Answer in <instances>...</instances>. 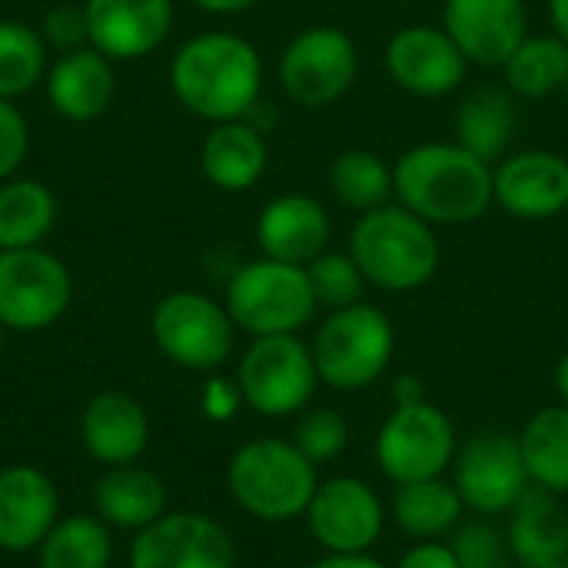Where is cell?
Wrapping results in <instances>:
<instances>
[{
  "mask_svg": "<svg viewBox=\"0 0 568 568\" xmlns=\"http://www.w3.org/2000/svg\"><path fill=\"white\" fill-rule=\"evenodd\" d=\"M170 90L206 123L246 120L263 100V57L240 33H196L170 60Z\"/></svg>",
  "mask_w": 568,
  "mask_h": 568,
  "instance_id": "obj_1",
  "label": "cell"
},
{
  "mask_svg": "<svg viewBox=\"0 0 568 568\" xmlns=\"http://www.w3.org/2000/svg\"><path fill=\"white\" fill-rule=\"evenodd\" d=\"M396 203L433 226H466L489 213L493 166L453 143H419L393 163Z\"/></svg>",
  "mask_w": 568,
  "mask_h": 568,
  "instance_id": "obj_2",
  "label": "cell"
},
{
  "mask_svg": "<svg viewBox=\"0 0 568 568\" xmlns=\"http://www.w3.org/2000/svg\"><path fill=\"white\" fill-rule=\"evenodd\" d=\"M346 250L366 283L386 293H413L426 286L443 260L436 226L409 213L403 203L359 213Z\"/></svg>",
  "mask_w": 568,
  "mask_h": 568,
  "instance_id": "obj_3",
  "label": "cell"
},
{
  "mask_svg": "<svg viewBox=\"0 0 568 568\" xmlns=\"http://www.w3.org/2000/svg\"><path fill=\"white\" fill-rule=\"evenodd\" d=\"M230 493L243 513L260 523H290L306 516L320 476L316 466L293 446V439H250L240 446L226 469Z\"/></svg>",
  "mask_w": 568,
  "mask_h": 568,
  "instance_id": "obj_4",
  "label": "cell"
},
{
  "mask_svg": "<svg viewBox=\"0 0 568 568\" xmlns=\"http://www.w3.org/2000/svg\"><path fill=\"white\" fill-rule=\"evenodd\" d=\"M310 349L320 383L339 393H353L373 386L389 369L396 353V329L383 310L369 303H353L343 310H329Z\"/></svg>",
  "mask_w": 568,
  "mask_h": 568,
  "instance_id": "obj_5",
  "label": "cell"
},
{
  "mask_svg": "<svg viewBox=\"0 0 568 568\" xmlns=\"http://www.w3.org/2000/svg\"><path fill=\"white\" fill-rule=\"evenodd\" d=\"M226 313L236 329L256 336H286L300 333L320 310L306 266L280 263L260 256L243 263L226 286Z\"/></svg>",
  "mask_w": 568,
  "mask_h": 568,
  "instance_id": "obj_6",
  "label": "cell"
},
{
  "mask_svg": "<svg viewBox=\"0 0 568 568\" xmlns=\"http://www.w3.org/2000/svg\"><path fill=\"white\" fill-rule=\"evenodd\" d=\"M236 386L243 403L260 416H300L320 386L310 343H303L296 333L256 336L240 356Z\"/></svg>",
  "mask_w": 568,
  "mask_h": 568,
  "instance_id": "obj_7",
  "label": "cell"
},
{
  "mask_svg": "<svg viewBox=\"0 0 568 568\" xmlns=\"http://www.w3.org/2000/svg\"><path fill=\"white\" fill-rule=\"evenodd\" d=\"M156 349L193 373L220 369L236 346V323L223 303L196 290H176L163 296L150 316Z\"/></svg>",
  "mask_w": 568,
  "mask_h": 568,
  "instance_id": "obj_8",
  "label": "cell"
},
{
  "mask_svg": "<svg viewBox=\"0 0 568 568\" xmlns=\"http://www.w3.org/2000/svg\"><path fill=\"white\" fill-rule=\"evenodd\" d=\"M456 453V426L436 403L393 406L376 433V466L393 486L446 476Z\"/></svg>",
  "mask_w": 568,
  "mask_h": 568,
  "instance_id": "obj_9",
  "label": "cell"
},
{
  "mask_svg": "<svg viewBox=\"0 0 568 568\" xmlns=\"http://www.w3.org/2000/svg\"><path fill=\"white\" fill-rule=\"evenodd\" d=\"M356 73L359 50L343 27H306L280 53V83L286 97L306 110H323L343 100L353 90Z\"/></svg>",
  "mask_w": 568,
  "mask_h": 568,
  "instance_id": "obj_10",
  "label": "cell"
},
{
  "mask_svg": "<svg viewBox=\"0 0 568 568\" xmlns=\"http://www.w3.org/2000/svg\"><path fill=\"white\" fill-rule=\"evenodd\" d=\"M73 300V276L67 263L43 250L0 253V326L13 333H37L53 326Z\"/></svg>",
  "mask_w": 568,
  "mask_h": 568,
  "instance_id": "obj_11",
  "label": "cell"
},
{
  "mask_svg": "<svg viewBox=\"0 0 568 568\" xmlns=\"http://www.w3.org/2000/svg\"><path fill=\"white\" fill-rule=\"evenodd\" d=\"M453 486L463 506L476 516H509V509L532 486L519 449V436L506 429L473 433L453 459Z\"/></svg>",
  "mask_w": 568,
  "mask_h": 568,
  "instance_id": "obj_12",
  "label": "cell"
},
{
  "mask_svg": "<svg viewBox=\"0 0 568 568\" xmlns=\"http://www.w3.org/2000/svg\"><path fill=\"white\" fill-rule=\"evenodd\" d=\"M130 568H236V546L203 513H163L136 532Z\"/></svg>",
  "mask_w": 568,
  "mask_h": 568,
  "instance_id": "obj_13",
  "label": "cell"
},
{
  "mask_svg": "<svg viewBox=\"0 0 568 568\" xmlns=\"http://www.w3.org/2000/svg\"><path fill=\"white\" fill-rule=\"evenodd\" d=\"M306 523L326 552H373L386 526V509L369 483L336 476L320 483L306 509Z\"/></svg>",
  "mask_w": 568,
  "mask_h": 568,
  "instance_id": "obj_14",
  "label": "cell"
},
{
  "mask_svg": "<svg viewBox=\"0 0 568 568\" xmlns=\"http://www.w3.org/2000/svg\"><path fill=\"white\" fill-rule=\"evenodd\" d=\"M469 60L456 40L433 23H413L389 37L386 70L393 83L413 97H446L463 87Z\"/></svg>",
  "mask_w": 568,
  "mask_h": 568,
  "instance_id": "obj_15",
  "label": "cell"
},
{
  "mask_svg": "<svg viewBox=\"0 0 568 568\" xmlns=\"http://www.w3.org/2000/svg\"><path fill=\"white\" fill-rule=\"evenodd\" d=\"M493 196L516 220H552L568 210V160L556 150H519L493 166Z\"/></svg>",
  "mask_w": 568,
  "mask_h": 568,
  "instance_id": "obj_16",
  "label": "cell"
},
{
  "mask_svg": "<svg viewBox=\"0 0 568 568\" xmlns=\"http://www.w3.org/2000/svg\"><path fill=\"white\" fill-rule=\"evenodd\" d=\"M443 30L469 63L503 67L529 37V13L523 0H443Z\"/></svg>",
  "mask_w": 568,
  "mask_h": 568,
  "instance_id": "obj_17",
  "label": "cell"
},
{
  "mask_svg": "<svg viewBox=\"0 0 568 568\" xmlns=\"http://www.w3.org/2000/svg\"><path fill=\"white\" fill-rule=\"evenodd\" d=\"M90 47L116 60H143L173 27V0H83Z\"/></svg>",
  "mask_w": 568,
  "mask_h": 568,
  "instance_id": "obj_18",
  "label": "cell"
},
{
  "mask_svg": "<svg viewBox=\"0 0 568 568\" xmlns=\"http://www.w3.org/2000/svg\"><path fill=\"white\" fill-rule=\"evenodd\" d=\"M329 213L316 196L306 193H283L273 196L256 220V243L263 256L306 266L323 250H329Z\"/></svg>",
  "mask_w": 568,
  "mask_h": 568,
  "instance_id": "obj_19",
  "label": "cell"
},
{
  "mask_svg": "<svg viewBox=\"0 0 568 568\" xmlns=\"http://www.w3.org/2000/svg\"><path fill=\"white\" fill-rule=\"evenodd\" d=\"M60 499L57 486L37 466L0 469V549L37 552L47 532L57 526Z\"/></svg>",
  "mask_w": 568,
  "mask_h": 568,
  "instance_id": "obj_20",
  "label": "cell"
},
{
  "mask_svg": "<svg viewBox=\"0 0 568 568\" xmlns=\"http://www.w3.org/2000/svg\"><path fill=\"white\" fill-rule=\"evenodd\" d=\"M43 87L57 116L70 123H90L103 116L106 106L113 103L116 93L113 60L90 43L80 50L57 53V60L43 77Z\"/></svg>",
  "mask_w": 568,
  "mask_h": 568,
  "instance_id": "obj_21",
  "label": "cell"
},
{
  "mask_svg": "<svg viewBox=\"0 0 568 568\" xmlns=\"http://www.w3.org/2000/svg\"><path fill=\"white\" fill-rule=\"evenodd\" d=\"M80 436L87 453L103 466H130L143 456L150 443L146 409L120 389L97 393L80 419Z\"/></svg>",
  "mask_w": 568,
  "mask_h": 568,
  "instance_id": "obj_22",
  "label": "cell"
},
{
  "mask_svg": "<svg viewBox=\"0 0 568 568\" xmlns=\"http://www.w3.org/2000/svg\"><path fill=\"white\" fill-rule=\"evenodd\" d=\"M270 166L266 133L256 130L250 120H226L213 123V130L200 143V170L210 186L223 193H246L253 190Z\"/></svg>",
  "mask_w": 568,
  "mask_h": 568,
  "instance_id": "obj_23",
  "label": "cell"
},
{
  "mask_svg": "<svg viewBox=\"0 0 568 568\" xmlns=\"http://www.w3.org/2000/svg\"><path fill=\"white\" fill-rule=\"evenodd\" d=\"M509 546L519 568H559L568 559V513L556 493L529 486L509 509Z\"/></svg>",
  "mask_w": 568,
  "mask_h": 568,
  "instance_id": "obj_24",
  "label": "cell"
},
{
  "mask_svg": "<svg viewBox=\"0 0 568 568\" xmlns=\"http://www.w3.org/2000/svg\"><path fill=\"white\" fill-rule=\"evenodd\" d=\"M93 509L113 529L140 532L166 513V486L140 466H110L93 486Z\"/></svg>",
  "mask_w": 568,
  "mask_h": 568,
  "instance_id": "obj_25",
  "label": "cell"
},
{
  "mask_svg": "<svg viewBox=\"0 0 568 568\" xmlns=\"http://www.w3.org/2000/svg\"><path fill=\"white\" fill-rule=\"evenodd\" d=\"M516 123V93L509 87H476L459 103L453 116V133L463 150L496 166L503 156H509Z\"/></svg>",
  "mask_w": 568,
  "mask_h": 568,
  "instance_id": "obj_26",
  "label": "cell"
},
{
  "mask_svg": "<svg viewBox=\"0 0 568 568\" xmlns=\"http://www.w3.org/2000/svg\"><path fill=\"white\" fill-rule=\"evenodd\" d=\"M463 509L466 506H463L453 479H443V476L426 479V483L396 486L393 503H389V516L416 542H429V539H443V536L456 532V526L463 523Z\"/></svg>",
  "mask_w": 568,
  "mask_h": 568,
  "instance_id": "obj_27",
  "label": "cell"
},
{
  "mask_svg": "<svg viewBox=\"0 0 568 568\" xmlns=\"http://www.w3.org/2000/svg\"><path fill=\"white\" fill-rule=\"evenodd\" d=\"M57 223V196L33 176L0 183V250L43 246Z\"/></svg>",
  "mask_w": 568,
  "mask_h": 568,
  "instance_id": "obj_28",
  "label": "cell"
},
{
  "mask_svg": "<svg viewBox=\"0 0 568 568\" xmlns=\"http://www.w3.org/2000/svg\"><path fill=\"white\" fill-rule=\"evenodd\" d=\"M529 483L562 496L568 493V406L539 409L519 433Z\"/></svg>",
  "mask_w": 568,
  "mask_h": 568,
  "instance_id": "obj_29",
  "label": "cell"
},
{
  "mask_svg": "<svg viewBox=\"0 0 568 568\" xmlns=\"http://www.w3.org/2000/svg\"><path fill=\"white\" fill-rule=\"evenodd\" d=\"M506 87L516 97L539 100L566 90L568 80V43L559 33L526 37L516 53L503 63Z\"/></svg>",
  "mask_w": 568,
  "mask_h": 568,
  "instance_id": "obj_30",
  "label": "cell"
},
{
  "mask_svg": "<svg viewBox=\"0 0 568 568\" xmlns=\"http://www.w3.org/2000/svg\"><path fill=\"white\" fill-rule=\"evenodd\" d=\"M329 190L343 206L356 213L379 210L396 200L393 166L376 150H343L329 166Z\"/></svg>",
  "mask_w": 568,
  "mask_h": 568,
  "instance_id": "obj_31",
  "label": "cell"
},
{
  "mask_svg": "<svg viewBox=\"0 0 568 568\" xmlns=\"http://www.w3.org/2000/svg\"><path fill=\"white\" fill-rule=\"evenodd\" d=\"M110 559H113V539L106 523L97 516L57 519V526L37 546L40 568H106Z\"/></svg>",
  "mask_w": 568,
  "mask_h": 568,
  "instance_id": "obj_32",
  "label": "cell"
},
{
  "mask_svg": "<svg viewBox=\"0 0 568 568\" xmlns=\"http://www.w3.org/2000/svg\"><path fill=\"white\" fill-rule=\"evenodd\" d=\"M37 27L23 20H0V97L17 100L43 83L50 60Z\"/></svg>",
  "mask_w": 568,
  "mask_h": 568,
  "instance_id": "obj_33",
  "label": "cell"
},
{
  "mask_svg": "<svg viewBox=\"0 0 568 568\" xmlns=\"http://www.w3.org/2000/svg\"><path fill=\"white\" fill-rule=\"evenodd\" d=\"M306 276L313 286V296L326 310H343L353 303H363L366 276L349 256V250H323L313 263H306Z\"/></svg>",
  "mask_w": 568,
  "mask_h": 568,
  "instance_id": "obj_34",
  "label": "cell"
},
{
  "mask_svg": "<svg viewBox=\"0 0 568 568\" xmlns=\"http://www.w3.org/2000/svg\"><path fill=\"white\" fill-rule=\"evenodd\" d=\"M293 446L313 466L333 463L349 446V423L343 419V413H336L329 406H313V409L306 406L293 426Z\"/></svg>",
  "mask_w": 568,
  "mask_h": 568,
  "instance_id": "obj_35",
  "label": "cell"
},
{
  "mask_svg": "<svg viewBox=\"0 0 568 568\" xmlns=\"http://www.w3.org/2000/svg\"><path fill=\"white\" fill-rule=\"evenodd\" d=\"M449 546L459 559V568H516L509 536L499 526H493L486 516L473 523H459Z\"/></svg>",
  "mask_w": 568,
  "mask_h": 568,
  "instance_id": "obj_36",
  "label": "cell"
},
{
  "mask_svg": "<svg viewBox=\"0 0 568 568\" xmlns=\"http://www.w3.org/2000/svg\"><path fill=\"white\" fill-rule=\"evenodd\" d=\"M40 37L50 50L67 53V50H80L90 43V30H87V13L83 3H60L50 7L40 20Z\"/></svg>",
  "mask_w": 568,
  "mask_h": 568,
  "instance_id": "obj_37",
  "label": "cell"
},
{
  "mask_svg": "<svg viewBox=\"0 0 568 568\" xmlns=\"http://www.w3.org/2000/svg\"><path fill=\"white\" fill-rule=\"evenodd\" d=\"M30 153V126L13 100L0 97V183L17 176Z\"/></svg>",
  "mask_w": 568,
  "mask_h": 568,
  "instance_id": "obj_38",
  "label": "cell"
},
{
  "mask_svg": "<svg viewBox=\"0 0 568 568\" xmlns=\"http://www.w3.org/2000/svg\"><path fill=\"white\" fill-rule=\"evenodd\" d=\"M396 568H459V559L453 552L449 542H439V539H429V542H416L409 546Z\"/></svg>",
  "mask_w": 568,
  "mask_h": 568,
  "instance_id": "obj_39",
  "label": "cell"
},
{
  "mask_svg": "<svg viewBox=\"0 0 568 568\" xmlns=\"http://www.w3.org/2000/svg\"><path fill=\"white\" fill-rule=\"evenodd\" d=\"M243 406V396H240V386L230 383V379H210L206 389H203V413L216 423L223 419H233V413Z\"/></svg>",
  "mask_w": 568,
  "mask_h": 568,
  "instance_id": "obj_40",
  "label": "cell"
},
{
  "mask_svg": "<svg viewBox=\"0 0 568 568\" xmlns=\"http://www.w3.org/2000/svg\"><path fill=\"white\" fill-rule=\"evenodd\" d=\"M419 403H429L426 383H423L416 373H403V376L393 383V406H419Z\"/></svg>",
  "mask_w": 568,
  "mask_h": 568,
  "instance_id": "obj_41",
  "label": "cell"
},
{
  "mask_svg": "<svg viewBox=\"0 0 568 568\" xmlns=\"http://www.w3.org/2000/svg\"><path fill=\"white\" fill-rule=\"evenodd\" d=\"M310 568H386L376 556L369 552H326L320 562Z\"/></svg>",
  "mask_w": 568,
  "mask_h": 568,
  "instance_id": "obj_42",
  "label": "cell"
},
{
  "mask_svg": "<svg viewBox=\"0 0 568 568\" xmlns=\"http://www.w3.org/2000/svg\"><path fill=\"white\" fill-rule=\"evenodd\" d=\"M200 10L206 13H216V17H233V13H243L250 7H256L260 0H193Z\"/></svg>",
  "mask_w": 568,
  "mask_h": 568,
  "instance_id": "obj_43",
  "label": "cell"
},
{
  "mask_svg": "<svg viewBox=\"0 0 568 568\" xmlns=\"http://www.w3.org/2000/svg\"><path fill=\"white\" fill-rule=\"evenodd\" d=\"M549 20H552V33H559L568 43V0H549Z\"/></svg>",
  "mask_w": 568,
  "mask_h": 568,
  "instance_id": "obj_44",
  "label": "cell"
},
{
  "mask_svg": "<svg viewBox=\"0 0 568 568\" xmlns=\"http://www.w3.org/2000/svg\"><path fill=\"white\" fill-rule=\"evenodd\" d=\"M556 393H559L562 406H568V353H562V359L556 366Z\"/></svg>",
  "mask_w": 568,
  "mask_h": 568,
  "instance_id": "obj_45",
  "label": "cell"
},
{
  "mask_svg": "<svg viewBox=\"0 0 568 568\" xmlns=\"http://www.w3.org/2000/svg\"><path fill=\"white\" fill-rule=\"evenodd\" d=\"M3 333H7V329L0 326V356H3Z\"/></svg>",
  "mask_w": 568,
  "mask_h": 568,
  "instance_id": "obj_46",
  "label": "cell"
},
{
  "mask_svg": "<svg viewBox=\"0 0 568 568\" xmlns=\"http://www.w3.org/2000/svg\"><path fill=\"white\" fill-rule=\"evenodd\" d=\"M562 93H566V100H568V80H566V90H562Z\"/></svg>",
  "mask_w": 568,
  "mask_h": 568,
  "instance_id": "obj_47",
  "label": "cell"
},
{
  "mask_svg": "<svg viewBox=\"0 0 568 568\" xmlns=\"http://www.w3.org/2000/svg\"><path fill=\"white\" fill-rule=\"evenodd\" d=\"M559 568H568V559H566V562H562V566H559Z\"/></svg>",
  "mask_w": 568,
  "mask_h": 568,
  "instance_id": "obj_48",
  "label": "cell"
},
{
  "mask_svg": "<svg viewBox=\"0 0 568 568\" xmlns=\"http://www.w3.org/2000/svg\"><path fill=\"white\" fill-rule=\"evenodd\" d=\"M0 253H3V250H0Z\"/></svg>",
  "mask_w": 568,
  "mask_h": 568,
  "instance_id": "obj_49",
  "label": "cell"
}]
</instances>
